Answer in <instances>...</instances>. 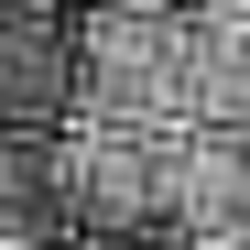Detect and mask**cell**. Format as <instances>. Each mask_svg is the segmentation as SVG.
I'll return each mask as SVG.
<instances>
[{
	"label": "cell",
	"instance_id": "cell-1",
	"mask_svg": "<svg viewBox=\"0 0 250 250\" xmlns=\"http://www.w3.org/2000/svg\"><path fill=\"white\" fill-rule=\"evenodd\" d=\"M55 174H65V207H76V239H131V229H152V131H120V120L65 109Z\"/></svg>",
	"mask_w": 250,
	"mask_h": 250
},
{
	"label": "cell",
	"instance_id": "cell-2",
	"mask_svg": "<svg viewBox=\"0 0 250 250\" xmlns=\"http://www.w3.org/2000/svg\"><path fill=\"white\" fill-rule=\"evenodd\" d=\"M152 218H174L185 239L250 218V120H185L152 142Z\"/></svg>",
	"mask_w": 250,
	"mask_h": 250
},
{
	"label": "cell",
	"instance_id": "cell-3",
	"mask_svg": "<svg viewBox=\"0 0 250 250\" xmlns=\"http://www.w3.org/2000/svg\"><path fill=\"white\" fill-rule=\"evenodd\" d=\"M76 109V33L55 11H0V131H65Z\"/></svg>",
	"mask_w": 250,
	"mask_h": 250
},
{
	"label": "cell",
	"instance_id": "cell-4",
	"mask_svg": "<svg viewBox=\"0 0 250 250\" xmlns=\"http://www.w3.org/2000/svg\"><path fill=\"white\" fill-rule=\"evenodd\" d=\"M76 207L55 174V131H0V250H65Z\"/></svg>",
	"mask_w": 250,
	"mask_h": 250
},
{
	"label": "cell",
	"instance_id": "cell-5",
	"mask_svg": "<svg viewBox=\"0 0 250 250\" xmlns=\"http://www.w3.org/2000/svg\"><path fill=\"white\" fill-rule=\"evenodd\" d=\"M196 250H250V218H229V229H196Z\"/></svg>",
	"mask_w": 250,
	"mask_h": 250
},
{
	"label": "cell",
	"instance_id": "cell-6",
	"mask_svg": "<svg viewBox=\"0 0 250 250\" xmlns=\"http://www.w3.org/2000/svg\"><path fill=\"white\" fill-rule=\"evenodd\" d=\"M76 11H185V0H76Z\"/></svg>",
	"mask_w": 250,
	"mask_h": 250
},
{
	"label": "cell",
	"instance_id": "cell-7",
	"mask_svg": "<svg viewBox=\"0 0 250 250\" xmlns=\"http://www.w3.org/2000/svg\"><path fill=\"white\" fill-rule=\"evenodd\" d=\"M174 250H196V239H174Z\"/></svg>",
	"mask_w": 250,
	"mask_h": 250
}]
</instances>
